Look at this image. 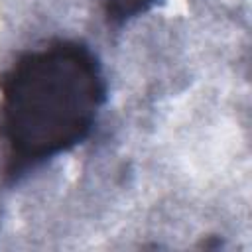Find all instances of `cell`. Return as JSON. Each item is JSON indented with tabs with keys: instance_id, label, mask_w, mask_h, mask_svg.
I'll list each match as a JSON object with an SVG mask.
<instances>
[{
	"instance_id": "6da1fadb",
	"label": "cell",
	"mask_w": 252,
	"mask_h": 252,
	"mask_svg": "<svg viewBox=\"0 0 252 252\" xmlns=\"http://www.w3.org/2000/svg\"><path fill=\"white\" fill-rule=\"evenodd\" d=\"M104 77L89 45L55 39L22 53L0 77V150L16 177L77 144L104 102Z\"/></svg>"
},
{
	"instance_id": "7a4b0ae2",
	"label": "cell",
	"mask_w": 252,
	"mask_h": 252,
	"mask_svg": "<svg viewBox=\"0 0 252 252\" xmlns=\"http://www.w3.org/2000/svg\"><path fill=\"white\" fill-rule=\"evenodd\" d=\"M156 0H98L104 14L112 22H126L146 12Z\"/></svg>"
}]
</instances>
